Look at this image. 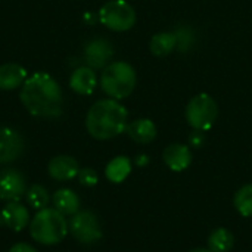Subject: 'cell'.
I'll return each instance as SVG.
<instances>
[{"label":"cell","mask_w":252,"mask_h":252,"mask_svg":"<svg viewBox=\"0 0 252 252\" xmlns=\"http://www.w3.org/2000/svg\"><path fill=\"white\" fill-rule=\"evenodd\" d=\"M19 99L25 109L37 118L55 120L63 111L61 86L47 72H35L27 78L22 84Z\"/></svg>","instance_id":"obj_1"},{"label":"cell","mask_w":252,"mask_h":252,"mask_svg":"<svg viewBox=\"0 0 252 252\" xmlns=\"http://www.w3.org/2000/svg\"><path fill=\"white\" fill-rule=\"evenodd\" d=\"M128 120L127 109L115 99L94 102L86 117V128L93 139L109 140L126 131Z\"/></svg>","instance_id":"obj_2"},{"label":"cell","mask_w":252,"mask_h":252,"mask_svg":"<svg viewBox=\"0 0 252 252\" xmlns=\"http://www.w3.org/2000/svg\"><path fill=\"white\" fill-rule=\"evenodd\" d=\"M68 221L56 208H43L30 221L31 238L41 245H56L68 233Z\"/></svg>","instance_id":"obj_3"},{"label":"cell","mask_w":252,"mask_h":252,"mask_svg":"<svg viewBox=\"0 0 252 252\" xmlns=\"http://www.w3.org/2000/svg\"><path fill=\"white\" fill-rule=\"evenodd\" d=\"M137 75L134 68L123 61L111 62L100 74V87L111 99L121 100L128 97L136 87Z\"/></svg>","instance_id":"obj_4"},{"label":"cell","mask_w":252,"mask_h":252,"mask_svg":"<svg viewBox=\"0 0 252 252\" xmlns=\"http://www.w3.org/2000/svg\"><path fill=\"white\" fill-rule=\"evenodd\" d=\"M186 120L193 130H210L219 117L217 102L207 93H199L192 97L186 106Z\"/></svg>","instance_id":"obj_5"},{"label":"cell","mask_w":252,"mask_h":252,"mask_svg":"<svg viewBox=\"0 0 252 252\" xmlns=\"http://www.w3.org/2000/svg\"><path fill=\"white\" fill-rule=\"evenodd\" d=\"M99 21L109 30L123 32L136 24L134 7L126 0H109L99 10Z\"/></svg>","instance_id":"obj_6"},{"label":"cell","mask_w":252,"mask_h":252,"mask_svg":"<svg viewBox=\"0 0 252 252\" xmlns=\"http://www.w3.org/2000/svg\"><path fill=\"white\" fill-rule=\"evenodd\" d=\"M69 233L80 244L90 245L102 239V230L96 214L92 211H78L69 221Z\"/></svg>","instance_id":"obj_7"},{"label":"cell","mask_w":252,"mask_h":252,"mask_svg":"<svg viewBox=\"0 0 252 252\" xmlns=\"http://www.w3.org/2000/svg\"><path fill=\"white\" fill-rule=\"evenodd\" d=\"M112 56L114 46L108 38L94 37L84 44L83 61L86 62V66H90L93 69H103L106 65H109Z\"/></svg>","instance_id":"obj_8"},{"label":"cell","mask_w":252,"mask_h":252,"mask_svg":"<svg viewBox=\"0 0 252 252\" xmlns=\"http://www.w3.org/2000/svg\"><path fill=\"white\" fill-rule=\"evenodd\" d=\"M27 192L25 179L18 170H4L0 174V199L6 202H18Z\"/></svg>","instance_id":"obj_9"},{"label":"cell","mask_w":252,"mask_h":252,"mask_svg":"<svg viewBox=\"0 0 252 252\" xmlns=\"http://www.w3.org/2000/svg\"><path fill=\"white\" fill-rule=\"evenodd\" d=\"M24 152V139L22 136L10 128H0V164H9L16 161Z\"/></svg>","instance_id":"obj_10"},{"label":"cell","mask_w":252,"mask_h":252,"mask_svg":"<svg viewBox=\"0 0 252 252\" xmlns=\"http://www.w3.org/2000/svg\"><path fill=\"white\" fill-rule=\"evenodd\" d=\"M0 226H6L13 232H21L30 226V213L19 202H7L0 211Z\"/></svg>","instance_id":"obj_11"},{"label":"cell","mask_w":252,"mask_h":252,"mask_svg":"<svg viewBox=\"0 0 252 252\" xmlns=\"http://www.w3.org/2000/svg\"><path fill=\"white\" fill-rule=\"evenodd\" d=\"M47 171L53 180L66 182V180H72L74 177L78 176L80 165H78L77 159L69 155H58L50 159V162L47 165Z\"/></svg>","instance_id":"obj_12"},{"label":"cell","mask_w":252,"mask_h":252,"mask_svg":"<svg viewBox=\"0 0 252 252\" xmlns=\"http://www.w3.org/2000/svg\"><path fill=\"white\" fill-rule=\"evenodd\" d=\"M162 159L170 170L180 173L185 171L192 164V151L186 145L173 143L164 149Z\"/></svg>","instance_id":"obj_13"},{"label":"cell","mask_w":252,"mask_h":252,"mask_svg":"<svg viewBox=\"0 0 252 252\" xmlns=\"http://www.w3.org/2000/svg\"><path fill=\"white\" fill-rule=\"evenodd\" d=\"M97 86V77L93 68L78 66L72 71L69 77V87L74 93L81 96H89L94 92Z\"/></svg>","instance_id":"obj_14"},{"label":"cell","mask_w":252,"mask_h":252,"mask_svg":"<svg viewBox=\"0 0 252 252\" xmlns=\"http://www.w3.org/2000/svg\"><path fill=\"white\" fill-rule=\"evenodd\" d=\"M126 133L136 143L146 145V143H151L157 137V126L154 121L148 118H140L127 124Z\"/></svg>","instance_id":"obj_15"},{"label":"cell","mask_w":252,"mask_h":252,"mask_svg":"<svg viewBox=\"0 0 252 252\" xmlns=\"http://www.w3.org/2000/svg\"><path fill=\"white\" fill-rule=\"evenodd\" d=\"M27 80V69L19 63L0 65V90H15Z\"/></svg>","instance_id":"obj_16"},{"label":"cell","mask_w":252,"mask_h":252,"mask_svg":"<svg viewBox=\"0 0 252 252\" xmlns=\"http://www.w3.org/2000/svg\"><path fill=\"white\" fill-rule=\"evenodd\" d=\"M53 207L63 216H74L80 211V198L71 189H59L53 195Z\"/></svg>","instance_id":"obj_17"},{"label":"cell","mask_w":252,"mask_h":252,"mask_svg":"<svg viewBox=\"0 0 252 252\" xmlns=\"http://www.w3.org/2000/svg\"><path fill=\"white\" fill-rule=\"evenodd\" d=\"M131 173V161L127 157H115L105 168V176L112 183H123Z\"/></svg>","instance_id":"obj_18"},{"label":"cell","mask_w":252,"mask_h":252,"mask_svg":"<svg viewBox=\"0 0 252 252\" xmlns=\"http://www.w3.org/2000/svg\"><path fill=\"white\" fill-rule=\"evenodd\" d=\"M149 47H151V52L155 56H159V58L167 56V55H170L171 52L176 50L177 37H176L174 32H158L151 38Z\"/></svg>","instance_id":"obj_19"},{"label":"cell","mask_w":252,"mask_h":252,"mask_svg":"<svg viewBox=\"0 0 252 252\" xmlns=\"http://www.w3.org/2000/svg\"><path fill=\"white\" fill-rule=\"evenodd\" d=\"M235 245L233 233L226 227H219L208 236V250L213 252H229Z\"/></svg>","instance_id":"obj_20"},{"label":"cell","mask_w":252,"mask_h":252,"mask_svg":"<svg viewBox=\"0 0 252 252\" xmlns=\"http://www.w3.org/2000/svg\"><path fill=\"white\" fill-rule=\"evenodd\" d=\"M233 205L242 217H252V183L242 186L235 193Z\"/></svg>","instance_id":"obj_21"},{"label":"cell","mask_w":252,"mask_h":252,"mask_svg":"<svg viewBox=\"0 0 252 252\" xmlns=\"http://www.w3.org/2000/svg\"><path fill=\"white\" fill-rule=\"evenodd\" d=\"M25 199L28 202L30 207H32L34 210H43L47 207L49 204V193L47 190L40 186V185H32L27 192H25Z\"/></svg>","instance_id":"obj_22"},{"label":"cell","mask_w":252,"mask_h":252,"mask_svg":"<svg viewBox=\"0 0 252 252\" xmlns=\"http://www.w3.org/2000/svg\"><path fill=\"white\" fill-rule=\"evenodd\" d=\"M176 37H177V50H180V52H188L192 46H193V43H195V37H193V32H192V30L189 28V27H182V28H179L176 32Z\"/></svg>","instance_id":"obj_23"},{"label":"cell","mask_w":252,"mask_h":252,"mask_svg":"<svg viewBox=\"0 0 252 252\" xmlns=\"http://www.w3.org/2000/svg\"><path fill=\"white\" fill-rule=\"evenodd\" d=\"M77 177H78V182L83 186H87V188L96 186L97 182H99V176H97V173L93 168H81L78 171V176Z\"/></svg>","instance_id":"obj_24"},{"label":"cell","mask_w":252,"mask_h":252,"mask_svg":"<svg viewBox=\"0 0 252 252\" xmlns=\"http://www.w3.org/2000/svg\"><path fill=\"white\" fill-rule=\"evenodd\" d=\"M205 131H201V130H193L189 136V145L195 149L201 148L204 143H205Z\"/></svg>","instance_id":"obj_25"},{"label":"cell","mask_w":252,"mask_h":252,"mask_svg":"<svg viewBox=\"0 0 252 252\" xmlns=\"http://www.w3.org/2000/svg\"><path fill=\"white\" fill-rule=\"evenodd\" d=\"M9 252H37V250L34 248V247H31V245H28V244H24V242H21V244H15Z\"/></svg>","instance_id":"obj_26"},{"label":"cell","mask_w":252,"mask_h":252,"mask_svg":"<svg viewBox=\"0 0 252 252\" xmlns=\"http://www.w3.org/2000/svg\"><path fill=\"white\" fill-rule=\"evenodd\" d=\"M136 165H139V167H145V165H148L149 164V157L148 155H139L137 158H136Z\"/></svg>","instance_id":"obj_27"},{"label":"cell","mask_w":252,"mask_h":252,"mask_svg":"<svg viewBox=\"0 0 252 252\" xmlns=\"http://www.w3.org/2000/svg\"><path fill=\"white\" fill-rule=\"evenodd\" d=\"M189 252H213L211 250H208V248H195V250H192V251Z\"/></svg>","instance_id":"obj_28"}]
</instances>
